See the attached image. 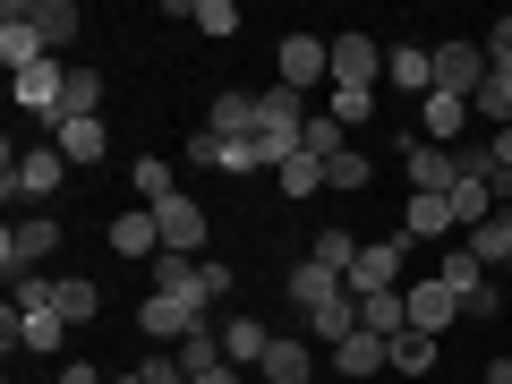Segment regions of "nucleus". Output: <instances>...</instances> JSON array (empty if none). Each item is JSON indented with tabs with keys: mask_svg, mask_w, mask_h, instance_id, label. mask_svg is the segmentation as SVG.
<instances>
[{
	"mask_svg": "<svg viewBox=\"0 0 512 384\" xmlns=\"http://www.w3.org/2000/svg\"><path fill=\"white\" fill-rule=\"evenodd\" d=\"M376 77H384V52L376 35H333V103H376Z\"/></svg>",
	"mask_w": 512,
	"mask_h": 384,
	"instance_id": "nucleus-1",
	"label": "nucleus"
},
{
	"mask_svg": "<svg viewBox=\"0 0 512 384\" xmlns=\"http://www.w3.org/2000/svg\"><path fill=\"white\" fill-rule=\"evenodd\" d=\"M402 171H410V197H453L470 171H461L453 146H427V137H402Z\"/></svg>",
	"mask_w": 512,
	"mask_h": 384,
	"instance_id": "nucleus-2",
	"label": "nucleus"
},
{
	"mask_svg": "<svg viewBox=\"0 0 512 384\" xmlns=\"http://www.w3.org/2000/svg\"><path fill=\"white\" fill-rule=\"evenodd\" d=\"M60 239H69V231H60L52 214H26V222H9V231H0V265H9V282H18V274H43V256H52Z\"/></svg>",
	"mask_w": 512,
	"mask_h": 384,
	"instance_id": "nucleus-3",
	"label": "nucleus"
},
{
	"mask_svg": "<svg viewBox=\"0 0 512 384\" xmlns=\"http://www.w3.org/2000/svg\"><path fill=\"white\" fill-rule=\"evenodd\" d=\"M274 69H282V86H291V94H316V86H333V35H282Z\"/></svg>",
	"mask_w": 512,
	"mask_h": 384,
	"instance_id": "nucleus-4",
	"label": "nucleus"
},
{
	"mask_svg": "<svg viewBox=\"0 0 512 384\" xmlns=\"http://www.w3.org/2000/svg\"><path fill=\"white\" fill-rule=\"evenodd\" d=\"M402 256L410 239H359V265H350V299H376V291H402Z\"/></svg>",
	"mask_w": 512,
	"mask_h": 384,
	"instance_id": "nucleus-5",
	"label": "nucleus"
},
{
	"mask_svg": "<svg viewBox=\"0 0 512 384\" xmlns=\"http://www.w3.org/2000/svg\"><path fill=\"white\" fill-rule=\"evenodd\" d=\"M60 180H69V154H60V146H26V154H9V180H0V188H9V197H60Z\"/></svg>",
	"mask_w": 512,
	"mask_h": 384,
	"instance_id": "nucleus-6",
	"label": "nucleus"
},
{
	"mask_svg": "<svg viewBox=\"0 0 512 384\" xmlns=\"http://www.w3.org/2000/svg\"><path fill=\"white\" fill-rule=\"evenodd\" d=\"M487 86V43H436V94H470Z\"/></svg>",
	"mask_w": 512,
	"mask_h": 384,
	"instance_id": "nucleus-7",
	"label": "nucleus"
},
{
	"mask_svg": "<svg viewBox=\"0 0 512 384\" xmlns=\"http://www.w3.org/2000/svg\"><path fill=\"white\" fill-rule=\"evenodd\" d=\"M197 325H205V308L197 299H171V291H154L146 308H137V333H146V342H188Z\"/></svg>",
	"mask_w": 512,
	"mask_h": 384,
	"instance_id": "nucleus-8",
	"label": "nucleus"
},
{
	"mask_svg": "<svg viewBox=\"0 0 512 384\" xmlns=\"http://www.w3.org/2000/svg\"><path fill=\"white\" fill-rule=\"evenodd\" d=\"M154 222H163V256H197L205 239H214V222H205V205H197V197L154 205Z\"/></svg>",
	"mask_w": 512,
	"mask_h": 384,
	"instance_id": "nucleus-9",
	"label": "nucleus"
},
{
	"mask_svg": "<svg viewBox=\"0 0 512 384\" xmlns=\"http://www.w3.org/2000/svg\"><path fill=\"white\" fill-rule=\"evenodd\" d=\"M0 60H9V77H26L35 60H52V52H43V35H35V9H26V0L0 9Z\"/></svg>",
	"mask_w": 512,
	"mask_h": 384,
	"instance_id": "nucleus-10",
	"label": "nucleus"
},
{
	"mask_svg": "<svg viewBox=\"0 0 512 384\" xmlns=\"http://www.w3.org/2000/svg\"><path fill=\"white\" fill-rule=\"evenodd\" d=\"M402 299H410V333H444V325L461 316V299L444 291L436 274H427V282H402Z\"/></svg>",
	"mask_w": 512,
	"mask_h": 384,
	"instance_id": "nucleus-11",
	"label": "nucleus"
},
{
	"mask_svg": "<svg viewBox=\"0 0 512 384\" xmlns=\"http://www.w3.org/2000/svg\"><path fill=\"white\" fill-rule=\"evenodd\" d=\"M265 350H274V325L265 316H222V359L231 367H265Z\"/></svg>",
	"mask_w": 512,
	"mask_h": 384,
	"instance_id": "nucleus-12",
	"label": "nucleus"
},
{
	"mask_svg": "<svg viewBox=\"0 0 512 384\" xmlns=\"http://www.w3.org/2000/svg\"><path fill=\"white\" fill-rule=\"evenodd\" d=\"M205 128H214L222 146H248V137H256V94H248V86H222V94H214V120H205Z\"/></svg>",
	"mask_w": 512,
	"mask_h": 384,
	"instance_id": "nucleus-13",
	"label": "nucleus"
},
{
	"mask_svg": "<svg viewBox=\"0 0 512 384\" xmlns=\"http://www.w3.org/2000/svg\"><path fill=\"white\" fill-rule=\"evenodd\" d=\"M453 231H461V222H453L444 197H410L402 205V239H410V248H436V239H453Z\"/></svg>",
	"mask_w": 512,
	"mask_h": 384,
	"instance_id": "nucleus-14",
	"label": "nucleus"
},
{
	"mask_svg": "<svg viewBox=\"0 0 512 384\" xmlns=\"http://www.w3.org/2000/svg\"><path fill=\"white\" fill-rule=\"evenodd\" d=\"M384 77L402 94H436V52H427V43H393V52H384Z\"/></svg>",
	"mask_w": 512,
	"mask_h": 384,
	"instance_id": "nucleus-15",
	"label": "nucleus"
},
{
	"mask_svg": "<svg viewBox=\"0 0 512 384\" xmlns=\"http://www.w3.org/2000/svg\"><path fill=\"white\" fill-rule=\"evenodd\" d=\"M256 376H265V384H308V376H316V350L299 342V333H274V350H265Z\"/></svg>",
	"mask_w": 512,
	"mask_h": 384,
	"instance_id": "nucleus-16",
	"label": "nucleus"
},
{
	"mask_svg": "<svg viewBox=\"0 0 512 384\" xmlns=\"http://www.w3.org/2000/svg\"><path fill=\"white\" fill-rule=\"evenodd\" d=\"M111 248H120V256H163V222H154V205H128V214L111 222Z\"/></svg>",
	"mask_w": 512,
	"mask_h": 384,
	"instance_id": "nucleus-17",
	"label": "nucleus"
},
{
	"mask_svg": "<svg viewBox=\"0 0 512 384\" xmlns=\"http://www.w3.org/2000/svg\"><path fill=\"white\" fill-rule=\"evenodd\" d=\"M26 9H35V35H43V52H69V43H77V26H86V18H77V0H26Z\"/></svg>",
	"mask_w": 512,
	"mask_h": 384,
	"instance_id": "nucleus-18",
	"label": "nucleus"
},
{
	"mask_svg": "<svg viewBox=\"0 0 512 384\" xmlns=\"http://www.w3.org/2000/svg\"><path fill=\"white\" fill-rule=\"evenodd\" d=\"M436 282H444V291H453V299H461V308H470V299H478V291H487V282H495V274H487V265H478V256H470V248H444V256H436Z\"/></svg>",
	"mask_w": 512,
	"mask_h": 384,
	"instance_id": "nucleus-19",
	"label": "nucleus"
},
{
	"mask_svg": "<svg viewBox=\"0 0 512 384\" xmlns=\"http://www.w3.org/2000/svg\"><path fill=\"white\" fill-rule=\"evenodd\" d=\"M52 146L69 154V163H86V171H94V163L111 154V128H103V120H60V128H52Z\"/></svg>",
	"mask_w": 512,
	"mask_h": 384,
	"instance_id": "nucleus-20",
	"label": "nucleus"
},
{
	"mask_svg": "<svg viewBox=\"0 0 512 384\" xmlns=\"http://www.w3.org/2000/svg\"><path fill=\"white\" fill-rule=\"evenodd\" d=\"M342 291H350V282H342V274H325V265H308V256L291 265V308H299V316H316L325 299H342Z\"/></svg>",
	"mask_w": 512,
	"mask_h": 384,
	"instance_id": "nucleus-21",
	"label": "nucleus"
},
{
	"mask_svg": "<svg viewBox=\"0 0 512 384\" xmlns=\"http://www.w3.org/2000/svg\"><path fill=\"white\" fill-rule=\"evenodd\" d=\"M359 333H376V342H402V333H410V299H402V291L359 299Z\"/></svg>",
	"mask_w": 512,
	"mask_h": 384,
	"instance_id": "nucleus-22",
	"label": "nucleus"
},
{
	"mask_svg": "<svg viewBox=\"0 0 512 384\" xmlns=\"http://www.w3.org/2000/svg\"><path fill=\"white\" fill-rule=\"evenodd\" d=\"M325 367H342V376L359 384V376H384V367H393V350H384L376 333H350L342 350H325Z\"/></svg>",
	"mask_w": 512,
	"mask_h": 384,
	"instance_id": "nucleus-23",
	"label": "nucleus"
},
{
	"mask_svg": "<svg viewBox=\"0 0 512 384\" xmlns=\"http://www.w3.org/2000/svg\"><path fill=\"white\" fill-rule=\"evenodd\" d=\"M350 333H359V299H350V291H342V299H325V308L308 316V342H325V350H342Z\"/></svg>",
	"mask_w": 512,
	"mask_h": 384,
	"instance_id": "nucleus-24",
	"label": "nucleus"
},
{
	"mask_svg": "<svg viewBox=\"0 0 512 384\" xmlns=\"http://www.w3.org/2000/svg\"><path fill=\"white\" fill-rule=\"evenodd\" d=\"M308 265H325V274H342V282H350V265H359V239H350L342 222H325V231L308 239Z\"/></svg>",
	"mask_w": 512,
	"mask_h": 384,
	"instance_id": "nucleus-25",
	"label": "nucleus"
},
{
	"mask_svg": "<svg viewBox=\"0 0 512 384\" xmlns=\"http://www.w3.org/2000/svg\"><path fill=\"white\" fill-rule=\"evenodd\" d=\"M128 180H137V197H146V205H171V197H180V163H163V154L128 163Z\"/></svg>",
	"mask_w": 512,
	"mask_h": 384,
	"instance_id": "nucleus-26",
	"label": "nucleus"
},
{
	"mask_svg": "<svg viewBox=\"0 0 512 384\" xmlns=\"http://www.w3.org/2000/svg\"><path fill=\"white\" fill-rule=\"evenodd\" d=\"M94 103H103V69H94V60H77L69 69V103H60V120H94ZM52 120V128H60Z\"/></svg>",
	"mask_w": 512,
	"mask_h": 384,
	"instance_id": "nucleus-27",
	"label": "nucleus"
},
{
	"mask_svg": "<svg viewBox=\"0 0 512 384\" xmlns=\"http://www.w3.org/2000/svg\"><path fill=\"white\" fill-rule=\"evenodd\" d=\"M461 128H470V103L461 94H427V146H453Z\"/></svg>",
	"mask_w": 512,
	"mask_h": 384,
	"instance_id": "nucleus-28",
	"label": "nucleus"
},
{
	"mask_svg": "<svg viewBox=\"0 0 512 384\" xmlns=\"http://www.w3.org/2000/svg\"><path fill=\"white\" fill-rule=\"evenodd\" d=\"M470 120H487V128H512V77H495V69H487V86L470 94Z\"/></svg>",
	"mask_w": 512,
	"mask_h": 384,
	"instance_id": "nucleus-29",
	"label": "nucleus"
},
{
	"mask_svg": "<svg viewBox=\"0 0 512 384\" xmlns=\"http://www.w3.org/2000/svg\"><path fill=\"white\" fill-rule=\"evenodd\" d=\"M384 350H393L402 376H436V333H402V342H384Z\"/></svg>",
	"mask_w": 512,
	"mask_h": 384,
	"instance_id": "nucleus-30",
	"label": "nucleus"
},
{
	"mask_svg": "<svg viewBox=\"0 0 512 384\" xmlns=\"http://www.w3.org/2000/svg\"><path fill=\"white\" fill-rule=\"evenodd\" d=\"M316 188H325V163H316V154H291V163H282V197H316Z\"/></svg>",
	"mask_w": 512,
	"mask_h": 384,
	"instance_id": "nucleus-31",
	"label": "nucleus"
},
{
	"mask_svg": "<svg viewBox=\"0 0 512 384\" xmlns=\"http://www.w3.org/2000/svg\"><path fill=\"white\" fill-rule=\"evenodd\" d=\"M205 367H231V359H222V342H214V333H188V342H180V376H205Z\"/></svg>",
	"mask_w": 512,
	"mask_h": 384,
	"instance_id": "nucleus-32",
	"label": "nucleus"
},
{
	"mask_svg": "<svg viewBox=\"0 0 512 384\" xmlns=\"http://www.w3.org/2000/svg\"><path fill=\"white\" fill-rule=\"evenodd\" d=\"M188 26H197V35H222V43H231V35H239V9H231V0H197V18H188Z\"/></svg>",
	"mask_w": 512,
	"mask_h": 384,
	"instance_id": "nucleus-33",
	"label": "nucleus"
},
{
	"mask_svg": "<svg viewBox=\"0 0 512 384\" xmlns=\"http://www.w3.org/2000/svg\"><path fill=\"white\" fill-rule=\"evenodd\" d=\"M325 188H350V197H359V188H367V154H359V146L333 154V163H325Z\"/></svg>",
	"mask_w": 512,
	"mask_h": 384,
	"instance_id": "nucleus-34",
	"label": "nucleus"
},
{
	"mask_svg": "<svg viewBox=\"0 0 512 384\" xmlns=\"http://www.w3.org/2000/svg\"><path fill=\"white\" fill-rule=\"evenodd\" d=\"M197 291L205 299H231V265H222V256H197Z\"/></svg>",
	"mask_w": 512,
	"mask_h": 384,
	"instance_id": "nucleus-35",
	"label": "nucleus"
},
{
	"mask_svg": "<svg viewBox=\"0 0 512 384\" xmlns=\"http://www.w3.org/2000/svg\"><path fill=\"white\" fill-rule=\"evenodd\" d=\"M487 69L512 77V18H495V35H487Z\"/></svg>",
	"mask_w": 512,
	"mask_h": 384,
	"instance_id": "nucleus-36",
	"label": "nucleus"
},
{
	"mask_svg": "<svg viewBox=\"0 0 512 384\" xmlns=\"http://www.w3.org/2000/svg\"><path fill=\"white\" fill-rule=\"evenodd\" d=\"M188 163H197V171H222V137H214V128H197V137H188Z\"/></svg>",
	"mask_w": 512,
	"mask_h": 384,
	"instance_id": "nucleus-37",
	"label": "nucleus"
},
{
	"mask_svg": "<svg viewBox=\"0 0 512 384\" xmlns=\"http://www.w3.org/2000/svg\"><path fill=\"white\" fill-rule=\"evenodd\" d=\"M495 308H504V282H487V291H478V299H470L461 316H478V325H495Z\"/></svg>",
	"mask_w": 512,
	"mask_h": 384,
	"instance_id": "nucleus-38",
	"label": "nucleus"
},
{
	"mask_svg": "<svg viewBox=\"0 0 512 384\" xmlns=\"http://www.w3.org/2000/svg\"><path fill=\"white\" fill-rule=\"evenodd\" d=\"M52 376H60V384H111V376H103V367H86V359H60V367H52Z\"/></svg>",
	"mask_w": 512,
	"mask_h": 384,
	"instance_id": "nucleus-39",
	"label": "nucleus"
},
{
	"mask_svg": "<svg viewBox=\"0 0 512 384\" xmlns=\"http://www.w3.org/2000/svg\"><path fill=\"white\" fill-rule=\"evenodd\" d=\"M188 384H248L239 367H205V376H188Z\"/></svg>",
	"mask_w": 512,
	"mask_h": 384,
	"instance_id": "nucleus-40",
	"label": "nucleus"
},
{
	"mask_svg": "<svg viewBox=\"0 0 512 384\" xmlns=\"http://www.w3.org/2000/svg\"><path fill=\"white\" fill-rule=\"evenodd\" d=\"M478 384H512V359H487V367H478Z\"/></svg>",
	"mask_w": 512,
	"mask_h": 384,
	"instance_id": "nucleus-41",
	"label": "nucleus"
},
{
	"mask_svg": "<svg viewBox=\"0 0 512 384\" xmlns=\"http://www.w3.org/2000/svg\"><path fill=\"white\" fill-rule=\"evenodd\" d=\"M111 384H154V376H146V367H120V376H111Z\"/></svg>",
	"mask_w": 512,
	"mask_h": 384,
	"instance_id": "nucleus-42",
	"label": "nucleus"
},
{
	"mask_svg": "<svg viewBox=\"0 0 512 384\" xmlns=\"http://www.w3.org/2000/svg\"><path fill=\"white\" fill-rule=\"evenodd\" d=\"M504 282H512V265H504Z\"/></svg>",
	"mask_w": 512,
	"mask_h": 384,
	"instance_id": "nucleus-43",
	"label": "nucleus"
},
{
	"mask_svg": "<svg viewBox=\"0 0 512 384\" xmlns=\"http://www.w3.org/2000/svg\"><path fill=\"white\" fill-rule=\"evenodd\" d=\"M43 384H60V376H43Z\"/></svg>",
	"mask_w": 512,
	"mask_h": 384,
	"instance_id": "nucleus-44",
	"label": "nucleus"
}]
</instances>
